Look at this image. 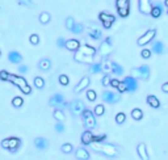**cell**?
Segmentation results:
<instances>
[{
  "label": "cell",
  "instance_id": "1",
  "mask_svg": "<svg viewBox=\"0 0 168 160\" xmlns=\"http://www.w3.org/2000/svg\"><path fill=\"white\" fill-rule=\"evenodd\" d=\"M89 146L92 150L97 154H103L106 157H118L120 156V150L117 148L112 143H105V142H91Z\"/></svg>",
  "mask_w": 168,
  "mask_h": 160
},
{
  "label": "cell",
  "instance_id": "2",
  "mask_svg": "<svg viewBox=\"0 0 168 160\" xmlns=\"http://www.w3.org/2000/svg\"><path fill=\"white\" fill-rule=\"evenodd\" d=\"M7 82H11L12 84H14L17 88L21 89L24 94H30L32 93V87L28 84V82L25 80L24 76H20V75H14V74H9L8 75V80Z\"/></svg>",
  "mask_w": 168,
  "mask_h": 160
},
{
  "label": "cell",
  "instance_id": "3",
  "mask_svg": "<svg viewBox=\"0 0 168 160\" xmlns=\"http://www.w3.org/2000/svg\"><path fill=\"white\" fill-rule=\"evenodd\" d=\"M21 139L17 136H9V138H5V139L2 141V147L4 150H8L9 152L14 154V152H17V150L20 148L21 146Z\"/></svg>",
  "mask_w": 168,
  "mask_h": 160
},
{
  "label": "cell",
  "instance_id": "4",
  "mask_svg": "<svg viewBox=\"0 0 168 160\" xmlns=\"http://www.w3.org/2000/svg\"><path fill=\"white\" fill-rule=\"evenodd\" d=\"M82 118H83V122H84V125L85 127L88 129V130H92L96 127V117H95V114L92 113V110H89V109H84V110L82 112Z\"/></svg>",
  "mask_w": 168,
  "mask_h": 160
},
{
  "label": "cell",
  "instance_id": "5",
  "mask_svg": "<svg viewBox=\"0 0 168 160\" xmlns=\"http://www.w3.org/2000/svg\"><path fill=\"white\" fill-rule=\"evenodd\" d=\"M113 38L112 37H106L103 42L100 43V47H99V54L103 56V58H106L109 56L112 53H113Z\"/></svg>",
  "mask_w": 168,
  "mask_h": 160
},
{
  "label": "cell",
  "instance_id": "6",
  "mask_svg": "<svg viewBox=\"0 0 168 160\" xmlns=\"http://www.w3.org/2000/svg\"><path fill=\"white\" fill-rule=\"evenodd\" d=\"M131 76H134L135 79H141V80H149L150 77V67L147 64H142V66L133 68L131 70Z\"/></svg>",
  "mask_w": 168,
  "mask_h": 160
},
{
  "label": "cell",
  "instance_id": "7",
  "mask_svg": "<svg viewBox=\"0 0 168 160\" xmlns=\"http://www.w3.org/2000/svg\"><path fill=\"white\" fill-rule=\"evenodd\" d=\"M68 108V110L70 113L74 115V117H79L80 114H82V112L85 109V105L83 101H80V100H74V101H71V103L67 105Z\"/></svg>",
  "mask_w": 168,
  "mask_h": 160
},
{
  "label": "cell",
  "instance_id": "8",
  "mask_svg": "<svg viewBox=\"0 0 168 160\" xmlns=\"http://www.w3.org/2000/svg\"><path fill=\"white\" fill-rule=\"evenodd\" d=\"M155 37H156V29H149V30L146 32V33L142 35V37L138 38L137 45H138V46H146L147 43H150V42L154 41Z\"/></svg>",
  "mask_w": 168,
  "mask_h": 160
},
{
  "label": "cell",
  "instance_id": "9",
  "mask_svg": "<svg viewBox=\"0 0 168 160\" xmlns=\"http://www.w3.org/2000/svg\"><path fill=\"white\" fill-rule=\"evenodd\" d=\"M49 105L50 106H54V108H67V103L64 101V96L62 93H55L53 94L49 100Z\"/></svg>",
  "mask_w": 168,
  "mask_h": 160
},
{
  "label": "cell",
  "instance_id": "10",
  "mask_svg": "<svg viewBox=\"0 0 168 160\" xmlns=\"http://www.w3.org/2000/svg\"><path fill=\"white\" fill-rule=\"evenodd\" d=\"M101 99L106 104H116L121 100V93H116L112 91H104L103 94H101Z\"/></svg>",
  "mask_w": 168,
  "mask_h": 160
},
{
  "label": "cell",
  "instance_id": "11",
  "mask_svg": "<svg viewBox=\"0 0 168 160\" xmlns=\"http://www.w3.org/2000/svg\"><path fill=\"white\" fill-rule=\"evenodd\" d=\"M99 19H100L101 23H103V26L105 29H111V26L113 25V23L116 21V17L113 16V14L108 13V12H100Z\"/></svg>",
  "mask_w": 168,
  "mask_h": 160
},
{
  "label": "cell",
  "instance_id": "12",
  "mask_svg": "<svg viewBox=\"0 0 168 160\" xmlns=\"http://www.w3.org/2000/svg\"><path fill=\"white\" fill-rule=\"evenodd\" d=\"M123 83H125L126 85V92H130V93H133L138 89V80L134 77V76H126L125 79L122 80Z\"/></svg>",
  "mask_w": 168,
  "mask_h": 160
},
{
  "label": "cell",
  "instance_id": "13",
  "mask_svg": "<svg viewBox=\"0 0 168 160\" xmlns=\"http://www.w3.org/2000/svg\"><path fill=\"white\" fill-rule=\"evenodd\" d=\"M75 54H74V61H76V62H79V63H84V64H91V63H93V58L95 56H88V55H84V54H82V53H79L78 50L76 51H74Z\"/></svg>",
  "mask_w": 168,
  "mask_h": 160
},
{
  "label": "cell",
  "instance_id": "14",
  "mask_svg": "<svg viewBox=\"0 0 168 160\" xmlns=\"http://www.w3.org/2000/svg\"><path fill=\"white\" fill-rule=\"evenodd\" d=\"M89 83H91V80H89V77H88V76H84V77H82V79H80V82H79V83L75 85L74 92H75V93H80L82 91H84L85 88H88Z\"/></svg>",
  "mask_w": 168,
  "mask_h": 160
},
{
  "label": "cell",
  "instance_id": "15",
  "mask_svg": "<svg viewBox=\"0 0 168 160\" xmlns=\"http://www.w3.org/2000/svg\"><path fill=\"white\" fill-rule=\"evenodd\" d=\"M78 51L84 54V55H88V56H95L96 53H97V50L95 49L93 46H91V45H80L79 49H78Z\"/></svg>",
  "mask_w": 168,
  "mask_h": 160
},
{
  "label": "cell",
  "instance_id": "16",
  "mask_svg": "<svg viewBox=\"0 0 168 160\" xmlns=\"http://www.w3.org/2000/svg\"><path fill=\"white\" fill-rule=\"evenodd\" d=\"M34 146H35V148L40 150V151H45L49 147V141L46 139V138L38 136V138H35V139H34Z\"/></svg>",
  "mask_w": 168,
  "mask_h": 160
},
{
  "label": "cell",
  "instance_id": "17",
  "mask_svg": "<svg viewBox=\"0 0 168 160\" xmlns=\"http://www.w3.org/2000/svg\"><path fill=\"white\" fill-rule=\"evenodd\" d=\"M163 11H164V7H163V4L158 3V4H155V5H151L150 14H151V16L154 17V19H159L160 16H162Z\"/></svg>",
  "mask_w": 168,
  "mask_h": 160
},
{
  "label": "cell",
  "instance_id": "18",
  "mask_svg": "<svg viewBox=\"0 0 168 160\" xmlns=\"http://www.w3.org/2000/svg\"><path fill=\"white\" fill-rule=\"evenodd\" d=\"M109 71H111L112 74H114L116 76L123 75V67L116 62H109Z\"/></svg>",
  "mask_w": 168,
  "mask_h": 160
},
{
  "label": "cell",
  "instance_id": "19",
  "mask_svg": "<svg viewBox=\"0 0 168 160\" xmlns=\"http://www.w3.org/2000/svg\"><path fill=\"white\" fill-rule=\"evenodd\" d=\"M150 50H151V53H154L156 55H162L164 53V43L162 41H155L154 43H152Z\"/></svg>",
  "mask_w": 168,
  "mask_h": 160
},
{
  "label": "cell",
  "instance_id": "20",
  "mask_svg": "<svg viewBox=\"0 0 168 160\" xmlns=\"http://www.w3.org/2000/svg\"><path fill=\"white\" fill-rule=\"evenodd\" d=\"M75 157L78 160H89L91 155H89V152H88V150H87V148L80 147V148H78L75 151Z\"/></svg>",
  "mask_w": 168,
  "mask_h": 160
},
{
  "label": "cell",
  "instance_id": "21",
  "mask_svg": "<svg viewBox=\"0 0 168 160\" xmlns=\"http://www.w3.org/2000/svg\"><path fill=\"white\" fill-rule=\"evenodd\" d=\"M79 46H80V42L75 38L66 40V42H64V47L67 50H70V51H76V50L79 49Z\"/></svg>",
  "mask_w": 168,
  "mask_h": 160
},
{
  "label": "cell",
  "instance_id": "22",
  "mask_svg": "<svg viewBox=\"0 0 168 160\" xmlns=\"http://www.w3.org/2000/svg\"><path fill=\"white\" fill-rule=\"evenodd\" d=\"M137 152H138V155H139V157L142 160H150V156L147 154V147H146L144 143H139V144H138Z\"/></svg>",
  "mask_w": 168,
  "mask_h": 160
},
{
  "label": "cell",
  "instance_id": "23",
  "mask_svg": "<svg viewBox=\"0 0 168 160\" xmlns=\"http://www.w3.org/2000/svg\"><path fill=\"white\" fill-rule=\"evenodd\" d=\"M151 0H139V11L143 14H150L151 9Z\"/></svg>",
  "mask_w": 168,
  "mask_h": 160
},
{
  "label": "cell",
  "instance_id": "24",
  "mask_svg": "<svg viewBox=\"0 0 168 160\" xmlns=\"http://www.w3.org/2000/svg\"><path fill=\"white\" fill-rule=\"evenodd\" d=\"M88 35H89V38L95 40V41H99L103 38V32L100 30V29H97L96 26L95 28H89L88 29Z\"/></svg>",
  "mask_w": 168,
  "mask_h": 160
},
{
  "label": "cell",
  "instance_id": "25",
  "mask_svg": "<svg viewBox=\"0 0 168 160\" xmlns=\"http://www.w3.org/2000/svg\"><path fill=\"white\" fill-rule=\"evenodd\" d=\"M8 61L11 62V63H14V64H19V63H21L23 62V55H21L19 51H9V54H8Z\"/></svg>",
  "mask_w": 168,
  "mask_h": 160
},
{
  "label": "cell",
  "instance_id": "26",
  "mask_svg": "<svg viewBox=\"0 0 168 160\" xmlns=\"http://www.w3.org/2000/svg\"><path fill=\"white\" fill-rule=\"evenodd\" d=\"M146 101H147V104H149L151 108H154V109L160 108V101L158 100L156 96H154V94H149V96L146 97Z\"/></svg>",
  "mask_w": 168,
  "mask_h": 160
},
{
  "label": "cell",
  "instance_id": "27",
  "mask_svg": "<svg viewBox=\"0 0 168 160\" xmlns=\"http://www.w3.org/2000/svg\"><path fill=\"white\" fill-rule=\"evenodd\" d=\"M92 136H93V134H92V131L91 130H85V131L82 134V143L84 144V146H89V143L92 142Z\"/></svg>",
  "mask_w": 168,
  "mask_h": 160
},
{
  "label": "cell",
  "instance_id": "28",
  "mask_svg": "<svg viewBox=\"0 0 168 160\" xmlns=\"http://www.w3.org/2000/svg\"><path fill=\"white\" fill-rule=\"evenodd\" d=\"M38 68L41 71H49L51 68V61L47 59V58H43V59H41L38 62Z\"/></svg>",
  "mask_w": 168,
  "mask_h": 160
},
{
  "label": "cell",
  "instance_id": "29",
  "mask_svg": "<svg viewBox=\"0 0 168 160\" xmlns=\"http://www.w3.org/2000/svg\"><path fill=\"white\" fill-rule=\"evenodd\" d=\"M88 71H89V74H99V72H103V64H101V62H99V63L93 62L89 64Z\"/></svg>",
  "mask_w": 168,
  "mask_h": 160
},
{
  "label": "cell",
  "instance_id": "30",
  "mask_svg": "<svg viewBox=\"0 0 168 160\" xmlns=\"http://www.w3.org/2000/svg\"><path fill=\"white\" fill-rule=\"evenodd\" d=\"M53 117H54L57 121L63 122V121H64V118H66L63 109H61V108H55V110H54V113H53Z\"/></svg>",
  "mask_w": 168,
  "mask_h": 160
},
{
  "label": "cell",
  "instance_id": "31",
  "mask_svg": "<svg viewBox=\"0 0 168 160\" xmlns=\"http://www.w3.org/2000/svg\"><path fill=\"white\" fill-rule=\"evenodd\" d=\"M131 117H133V120H135V121H141L143 118V112L139 108H135V109L131 110Z\"/></svg>",
  "mask_w": 168,
  "mask_h": 160
},
{
  "label": "cell",
  "instance_id": "32",
  "mask_svg": "<svg viewBox=\"0 0 168 160\" xmlns=\"http://www.w3.org/2000/svg\"><path fill=\"white\" fill-rule=\"evenodd\" d=\"M92 113L96 115V117H100V115H103V114L105 113V106H104L103 104H99V105L95 106V109H93Z\"/></svg>",
  "mask_w": 168,
  "mask_h": 160
},
{
  "label": "cell",
  "instance_id": "33",
  "mask_svg": "<svg viewBox=\"0 0 168 160\" xmlns=\"http://www.w3.org/2000/svg\"><path fill=\"white\" fill-rule=\"evenodd\" d=\"M50 19H51V16H50L49 12H42V13L40 14V17H38V20H40L41 24H49V23H50Z\"/></svg>",
  "mask_w": 168,
  "mask_h": 160
},
{
  "label": "cell",
  "instance_id": "34",
  "mask_svg": "<svg viewBox=\"0 0 168 160\" xmlns=\"http://www.w3.org/2000/svg\"><path fill=\"white\" fill-rule=\"evenodd\" d=\"M70 32H72L74 34H82V33L84 32V25H83V24H76V23H75Z\"/></svg>",
  "mask_w": 168,
  "mask_h": 160
},
{
  "label": "cell",
  "instance_id": "35",
  "mask_svg": "<svg viewBox=\"0 0 168 160\" xmlns=\"http://www.w3.org/2000/svg\"><path fill=\"white\" fill-rule=\"evenodd\" d=\"M34 87L38 89H42L43 87H45V80H43V77L41 76H35L34 77Z\"/></svg>",
  "mask_w": 168,
  "mask_h": 160
},
{
  "label": "cell",
  "instance_id": "36",
  "mask_svg": "<svg viewBox=\"0 0 168 160\" xmlns=\"http://www.w3.org/2000/svg\"><path fill=\"white\" fill-rule=\"evenodd\" d=\"M61 151L63 154H71V152L74 151V146H72L71 143H64L61 146Z\"/></svg>",
  "mask_w": 168,
  "mask_h": 160
},
{
  "label": "cell",
  "instance_id": "37",
  "mask_svg": "<svg viewBox=\"0 0 168 160\" xmlns=\"http://www.w3.org/2000/svg\"><path fill=\"white\" fill-rule=\"evenodd\" d=\"M117 8H130V0H116Z\"/></svg>",
  "mask_w": 168,
  "mask_h": 160
},
{
  "label": "cell",
  "instance_id": "38",
  "mask_svg": "<svg viewBox=\"0 0 168 160\" xmlns=\"http://www.w3.org/2000/svg\"><path fill=\"white\" fill-rule=\"evenodd\" d=\"M12 105H13L14 108H21V106L24 105V99L20 97V96L13 97V99H12Z\"/></svg>",
  "mask_w": 168,
  "mask_h": 160
},
{
  "label": "cell",
  "instance_id": "39",
  "mask_svg": "<svg viewBox=\"0 0 168 160\" xmlns=\"http://www.w3.org/2000/svg\"><path fill=\"white\" fill-rule=\"evenodd\" d=\"M125 121H126V114H125V113L120 112V113L116 114V123H118V125H122V123L125 122Z\"/></svg>",
  "mask_w": 168,
  "mask_h": 160
},
{
  "label": "cell",
  "instance_id": "40",
  "mask_svg": "<svg viewBox=\"0 0 168 160\" xmlns=\"http://www.w3.org/2000/svg\"><path fill=\"white\" fill-rule=\"evenodd\" d=\"M58 82H59V84H61V85L66 87V85H68L70 79H68V76H67V75L62 74V75H59V77H58Z\"/></svg>",
  "mask_w": 168,
  "mask_h": 160
},
{
  "label": "cell",
  "instance_id": "41",
  "mask_svg": "<svg viewBox=\"0 0 168 160\" xmlns=\"http://www.w3.org/2000/svg\"><path fill=\"white\" fill-rule=\"evenodd\" d=\"M85 94H87V99H88V101H95L97 99V93H96V91H93V89H88Z\"/></svg>",
  "mask_w": 168,
  "mask_h": 160
},
{
  "label": "cell",
  "instance_id": "42",
  "mask_svg": "<svg viewBox=\"0 0 168 160\" xmlns=\"http://www.w3.org/2000/svg\"><path fill=\"white\" fill-rule=\"evenodd\" d=\"M117 12H118L120 17H127L129 12H130V8H117Z\"/></svg>",
  "mask_w": 168,
  "mask_h": 160
},
{
  "label": "cell",
  "instance_id": "43",
  "mask_svg": "<svg viewBox=\"0 0 168 160\" xmlns=\"http://www.w3.org/2000/svg\"><path fill=\"white\" fill-rule=\"evenodd\" d=\"M74 24H75V20H74V17L68 16L67 19H66V28H67L68 30H71V29H72V26H74Z\"/></svg>",
  "mask_w": 168,
  "mask_h": 160
},
{
  "label": "cell",
  "instance_id": "44",
  "mask_svg": "<svg viewBox=\"0 0 168 160\" xmlns=\"http://www.w3.org/2000/svg\"><path fill=\"white\" fill-rule=\"evenodd\" d=\"M106 134H101V135H93L92 136V142H105L106 139Z\"/></svg>",
  "mask_w": 168,
  "mask_h": 160
},
{
  "label": "cell",
  "instance_id": "45",
  "mask_svg": "<svg viewBox=\"0 0 168 160\" xmlns=\"http://www.w3.org/2000/svg\"><path fill=\"white\" fill-rule=\"evenodd\" d=\"M54 129H55V131H57V133H63L66 127H64V125H63V122H59V121H57V123H55Z\"/></svg>",
  "mask_w": 168,
  "mask_h": 160
},
{
  "label": "cell",
  "instance_id": "46",
  "mask_svg": "<svg viewBox=\"0 0 168 160\" xmlns=\"http://www.w3.org/2000/svg\"><path fill=\"white\" fill-rule=\"evenodd\" d=\"M29 41H30L32 45H38L40 43V35L38 34H32L30 37H29Z\"/></svg>",
  "mask_w": 168,
  "mask_h": 160
},
{
  "label": "cell",
  "instance_id": "47",
  "mask_svg": "<svg viewBox=\"0 0 168 160\" xmlns=\"http://www.w3.org/2000/svg\"><path fill=\"white\" fill-rule=\"evenodd\" d=\"M117 92L118 93H123V92H126V85H125V83L122 82V80H120V83H118V85H117Z\"/></svg>",
  "mask_w": 168,
  "mask_h": 160
},
{
  "label": "cell",
  "instance_id": "48",
  "mask_svg": "<svg viewBox=\"0 0 168 160\" xmlns=\"http://www.w3.org/2000/svg\"><path fill=\"white\" fill-rule=\"evenodd\" d=\"M151 50L150 49H143L142 51H141V56L143 58V59H149V58L151 56Z\"/></svg>",
  "mask_w": 168,
  "mask_h": 160
},
{
  "label": "cell",
  "instance_id": "49",
  "mask_svg": "<svg viewBox=\"0 0 168 160\" xmlns=\"http://www.w3.org/2000/svg\"><path fill=\"white\" fill-rule=\"evenodd\" d=\"M109 83H111V76H109L108 74H105V75L103 76V79H101V84H103L104 87H108Z\"/></svg>",
  "mask_w": 168,
  "mask_h": 160
},
{
  "label": "cell",
  "instance_id": "50",
  "mask_svg": "<svg viewBox=\"0 0 168 160\" xmlns=\"http://www.w3.org/2000/svg\"><path fill=\"white\" fill-rule=\"evenodd\" d=\"M8 75H9L8 71L2 70V71H0V80H3V82H7V80H8Z\"/></svg>",
  "mask_w": 168,
  "mask_h": 160
},
{
  "label": "cell",
  "instance_id": "51",
  "mask_svg": "<svg viewBox=\"0 0 168 160\" xmlns=\"http://www.w3.org/2000/svg\"><path fill=\"white\" fill-rule=\"evenodd\" d=\"M19 4L20 5H25V7H33L34 3L32 0H19Z\"/></svg>",
  "mask_w": 168,
  "mask_h": 160
},
{
  "label": "cell",
  "instance_id": "52",
  "mask_svg": "<svg viewBox=\"0 0 168 160\" xmlns=\"http://www.w3.org/2000/svg\"><path fill=\"white\" fill-rule=\"evenodd\" d=\"M19 72L21 75L26 74V72H28V66H25V64H20V66H19Z\"/></svg>",
  "mask_w": 168,
  "mask_h": 160
},
{
  "label": "cell",
  "instance_id": "53",
  "mask_svg": "<svg viewBox=\"0 0 168 160\" xmlns=\"http://www.w3.org/2000/svg\"><path fill=\"white\" fill-rule=\"evenodd\" d=\"M64 42H66L64 38H62V37H61V38H58V40H57V46H58V47H61V49H63V47H64Z\"/></svg>",
  "mask_w": 168,
  "mask_h": 160
},
{
  "label": "cell",
  "instance_id": "54",
  "mask_svg": "<svg viewBox=\"0 0 168 160\" xmlns=\"http://www.w3.org/2000/svg\"><path fill=\"white\" fill-rule=\"evenodd\" d=\"M118 83H120V80H117V79H112V77H111V83H109V85L113 87V88H117V85H118Z\"/></svg>",
  "mask_w": 168,
  "mask_h": 160
},
{
  "label": "cell",
  "instance_id": "55",
  "mask_svg": "<svg viewBox=\"0 0 168 160\" xmlns=\"http://www.w3.org/2000/svg\"><path fill=\"white\" fill-rule=\"evenodd\" d=\"M162 91H163L164 93H168V83H164V84L162 85Z\"/></svg>",
  "mask_w": 168,
  "mask_h": 160
},
{
  "label": "cell",
  "instance_id": "56",
  "mask_svg": "<svg viewBox=\"0 0 168 160\" xmlns=\"http://www.w3.org/2000/svg\"><path fill=\"white\" fill-rule=\"evenodd\" d=\"M163 7H164V8H167V9H168V0H164V3H163Z\"/></svg>",
  "mask_w": 168,
  "mask_h": 160
},
{
  "label": "cell",
  "instance_id": "57",
  "mask_svg": "<svg viewBox=\"0 0 168 160\" xmlns=\"http://www.w3.org/2000/svg\"><path fill=\"white\" fill-rule=\"evenodd\" d=\"M0 55H2V50H0Z\"/></svg>",
  "mask_w": 168,
  "mask_h": 160
}]
</instances>
